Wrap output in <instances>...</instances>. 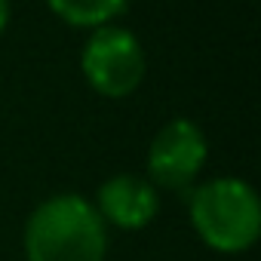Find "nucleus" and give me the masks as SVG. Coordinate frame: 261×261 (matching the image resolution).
Returning a JSON list of instances; mask_svg holds the SVG:
<instances>
[{
	"label": "nucleus",
	"instance_id": "nucleus-1",
	"mask_svg": "<svg viewBox=\"0 0 261 261\" xmlns=\"http://www.w3.org/2000/svg\"><path fill=\"white\" fill-rule=\"evenodd\" d=\"M108 227L80 194L43 200L25 224L28 261H105Z\"/></svg>",
	"mask_w": 261,
	"mask_h": 261
},
{
	"label": "nucleus",
	"instance_id": "nucleus-2",
	"mask_svg": "<svg viewBox=\"0 0 261 261\" xmlns=\"http://www.w3.org/2000/svg\"><path fill=\"white\" fill-rule=\"evenodd\" d=\"M191 221L215 252H246L261 233V203L243 178H212L191 194Z\"/></svg>",
	"mask_w": 261,
	"mask_h": 261
},
{
	"label": "nucleus",
	"instance_id": "nucleus-3",
	"mask_svg": "<svg viewBox=\"0 0 261 261\" xmlns=\"http://www.w3.org/2000/svg\"><path fill=\"white\" fill-rule=\"evenodd\" d=\"M80 68L89 86L108 98L133 95L145 80V49L139 37L117 25L92 31L80 53Z\"/></svg>",
	"mask_w": 261,
	"mask_h": 261
},
{
	"label": "nucleus",
	"instance_id": "nucleus-4",
	"mask_svg": "<svg viewBox=\"0 0 261 261\" xmlns=\"http://www.w3.org/2000/svg\"><path fill=\"white\" fill-rule=\"evenodd\" d=\"M206 157H209V145L203 129L194 120L175 117L154 136L148 148L151 185L166 191H185L206 166Z\"/></svg>",
	"mask_w": 261,
	"mask_h": 261
},
{
	"label": "nucleus",
	"instance_id": "nucleus-5",
	"mask_svg": "<svg viewBox=\"0 0 261 261\" xmlns=\"http://www.w3.org/2000/svg\"><path fill=\"white\" fill-rule=\"evenodd\" d=\"M157 209H160V194L148 178L123 172L98 188L95 212L101 215L105 224H114L120 230H142L145 224L154 221Z\"/></svg>",
	"mask_w": 261,
	"mask_h": 261
},
{
	"label": "nucleus",
	"instance_id": "nucleus-6",
	"mask_svg": "<svg viewBox=\"0 0 261 261\" xmlns=\"http://www.w3.org/2000/svg\"><path fill=\"white\" fill-rule=\"evenodd\" d=\"M46 4L62 22L74 28L111 25V19H117L126 10V0H46Z\"/></svg>",
	"mask_w": 261,
	"mask_h": 261
},
{
	"label": "nucleus",
	"instance_id": "nucleus-7",
	"mask_svg": "<svg viewBox=\"0 0 261 261\" xmlns=\"http://www.w3.org/2000/svg\"><path fill=\"white\" fill-rule=\"evenodd\" d=\"M10 25V0H0V34Z\"/></svg>",
	"mask_w": 261,
	"mask_h": 261
}]
</instances>
